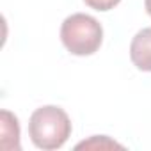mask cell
I'll list each match as a JSON object with an SVG mask.
<instances>
[{
	"instance_id": "1",
	"label": "cell",
	"mask_w": 151,
	"mask_h": 151,
	"mask_svg": "<svg viewBox=\"0 0 151 151\" xmlns=\"http://www.w3.org/2000/svg\"><path fill=\"white\" fill-rule=\"evenodd\" d=\"M29 135L32 144L39 149H59L71 135V119L60 107H39L29 119Z\"/></svg>"
},
{
	"instance_id": "2",
	"label": "cell",
	"mask_w": 151,
	"mask_h": 151,
	"mask_svg": "<svg viewBox=\"0 0 151 151\" xmlns=\"http://www.w3.org/2000/svg\"><path fill=\"white\" fill-rule=\"evenodd\" d=\"M60 41L73 55H93L101 46L103 27L89 14L75 13L60 25Z\"/></svg>"
},
{
	"instance_id": "3",
	"label": "cell",
	"mask_w": 151,
	"mask_h": 151,
	"mask_svg": "<svg viewBox=\"0 0 151 151\" xmlns=\"http://www.w3.org/2000/svg\"><path fill=\"white\" fill-rule=\"evenodd\" d=\"M130 59L140 71L151 73V27L139 30L130 45Z\"/></svg>"
},
{
	"instance_id": "4",
	"label": "cell",
	"mask_w": 151,
	"mask_h": 151,
	"mask_svg": "<svg viewBox=\"0 0 151 151\" xmlns=\"http://www.w3.org/2000/svg\"><path fill=\"white\" fill-rule=\"evenodd\" d=\"M0 137H2V149H20V124L14 114L9 110L0 112Z\"/></svg>"
},
{
	"instance_id": "5",
	"label": "cell",
	"mask_w": 151,
	"mask_h": 151,
	"mask_svg": "<svg viewBox=\"0 0 151 151\" xmlns=\"http://www.w3.org/2000/svg\"><path fill=\"white\" fill-rule=\"evenodd\" d=\"M84 147L86 149H114V147L123 149L121 144H117L116 140L109 139L107 135H94L89 140H84V142L77 144V149H84Z\"/></svg>"
},
{
	"instance_id": "6",
	"label": "cell",
	"mask_w": 151,
	"mask_h": 151,
	"mask_svg": "<svg viewBox=\"0 0 151 151\" xmlns=\"http://www.w3.org/2000/svg\"><path fill=\"white\" fill-rule=\"evenodd\" d=\"M84 2L94 11H110L121 2V0H84Z\"/></svg>"
},
{
	"instance_id": "7",
	"label": "cell",
	"mask_w": 151,
	"mask_h": 151,
	"mask_svg": "<svg viewBox=\"0 0 151 151\" xmlns=\"http://www.w3.org/2000/svg\"><path fill=\"white\" fill-rule=\"evenodd\" d=\"M144 7H146V11H147V14L151 16V0H144Z\"/></svg>"
}]
</instances>
